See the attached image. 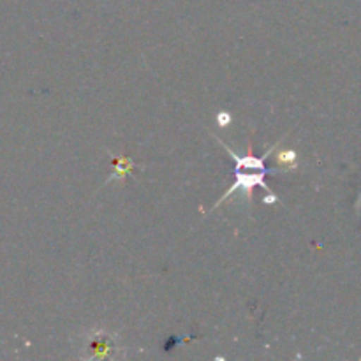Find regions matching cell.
Wrapping results in <instances>:
<instances>
[{"label":"cell","instance_id":"6da1fadb","mask_svg":"<svg viewBox=\"0 0 361 361\" xmlns=\"http://www.w3.org/2000/svg\"><path fill=\"white\" fill-rule=\"evenodd\" d=\"M122 164H123V166H120V162H116V173H115V175H113V178H111V180H115L116 176H122V175H126V171H127V169H130V168H133V164H130V161H129V159H126V161H123Z\"/></svg>","mask_w":361,"mask_h":361},{"label":"cell","instance_id":"7a4b0ae2","mask_svg":"<svg viewBox=\"0 0 361 361\" xmlns=\"http://www.w3.org/2000/svg\"><path fill=\"white\" fill-rule=\"evenodd\" d=\"M219 123H221V126H228L229 123L228 113H221V115H219Z\"/></svg>","mask_w":361,"mask_h":361}]
</instances>
